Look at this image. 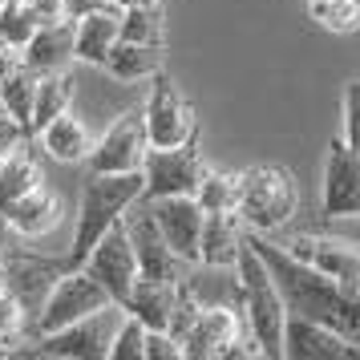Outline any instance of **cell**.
<instances>
[{"label":"cell","instance_id":"1","mask_svg":"<svg viewBox=\"0 0 360 360\" xmlns=\"http://www.w3.org/2000/svg\"><path fill=\"white\" fill-rule=\"evenodd\" d=\"M247 243L255 247V255L267 263V271H271L279 295H283V308L292 316H308L316 324L336 328L348 344H356L360 352V295L336 288L328 276H320L316 267L288 255L279 243H267V235L247 231Z\"/></svg>","mask_w":360,"mask_h":360},{"label":"cell","instance_id":"2","mask_svg":"<svg viewBox=\"0 0 360 360\" xmlns=\"http://www.w3.org/2000/svg\"><path fill=\"white\" fill-rule=\"evenodd\" d=\"M235 214L255 235H276L300 214V186L279 162H259L235 174Z\"/></svg>","mask_w":360,"mask_h":360},{"label":"cell","instance_id":"3","mask_svg":"<svg viewBox=\"0 0 360 360\" xmlns=\"http://www.w3.org/2000/svg\"><path fill=\"white\" fill-rule=\"evenodd\" d=\"M235 276H239V311H243L247 336L255 340L259 356L279 360L283 356V320H288V308H283V295H279L267 263L255 255V247L247 239H243L239 259H235Z\"/></svg>","mask_w":360,"mask_h":360},{"label":"cell","instance_id":"4","mask_svg":"<svg viewBox=\"0 0 360 360\" xmlns=\"http://www.w3.org/2000/svg\"><path fill=\"white\" fill-rule=\"evenodd\" d=\"M134 198H142V170H130V174H98V170H89L85 174L82 198H77V227H73L65 267H82L89 247L122 219V211Z\"/></svg>","mask_w":360,"mask_h":360},{"label":"cell","instance_id":"5","mask_svg":"<svg viewBox=\"0 0 360 360\" xmlns=\"http://www.w3.org/2000/svg\"><path fill=\"white\" fill-rule=\"evenodd\" d=\"M101 308H114L110 292H105L85 267H69V271H61V276L53 279L45 300L37 304L33 336L57 332V328H65V324H77V320H85V316H94V311H101Z\"/></svg>","mask_w":360,"mask_h":360},{"label":"cell","instance_id":"6","mask_svg":"<svg viewBox=\"0 0 360 360\" xmlns=\"http://www.w3.org/2000/svg\"><path fill=\"white\" fill-rule=\"evenodd\" d=\"M150 82L154 85H150L146 101H142V122H146L150 150H170V146H182V142H198L195 105L186 101L179 82L170 73H162V69Z\"/></svg>","mask_w":360,"mask_h":360},{"label":"cell","instance_id":"7","mask_svg":"<svg viewBox=\"0 0 360 360\" xmlns=\"http://www.w3.org/2000/svg\"><path fill=\"white\" fill-rule=\"evenodd\" d=\"M122 308H101L94 316H85L77 324H65L57 332L33 336L37 348H29V356H49V360H101L110 352V336H114Z\"/></svg>","mask_w":360,"mask_h":360},{"label":"cell","instance_id":"8","mask_svg":"<svg viewBox=\"0 0 360 360\" xmlns=\"http://www.w3.org/2000/svg\"><path fill=\"white\" fill-rule=\"evenodd\" d=\"M146 122H142V105H130L105 126L98 142L89 146V158L85 166L98 170V174H130V170H142V158H146Z\"/></svg>","mask_w":360,"mask_h":360},{"label":"cell","instance_id":"9","mask_svg":"<svg viewBox=\"0 0 360 360\" xmlns=\"http://www.w3.org/2000/svg\"><path fill=\"white\" fill-rule=\"evenodd\" d=\"M122 227H126V235H130V243H134L138 276H146V279H170V283H182V279L191 276V267H195V263L179 259V255L166 247V239L158 235V227H154L150 211H146V207H138V198H134L130 207L122 211Z\"/></svg>","mask_w":360,"mask_h":360},{"label":"cell","instance_id":"10","mask_svg":"<svg viewBox=\"0 0 360 360\" xmlns=\"http://www.w3.org/2000/svg\"><path fill=\"white\" fill-rule=\"evenodd\" d=\"M202 174H207V166L195 154V142H182V146L170 150H146V158H142V198L195 195Z\"/></svg>","mask_w":360,"mask_h":360},{"label":"cell","instance_id":"11","mask_svg":"<svg viewBox=\"0 0 360 360\" xmlns=\"http://www.w3.org/2000/svg\"><path fill=\"white\" fill-rule=\"evenodd\" d=\"M247 336V324H243V311L235 304H198L195 320L186 324L182 332V356L191 360H223L231 344Z\"/></svg>","mask_w":360,"mask_h":360},{"label":"cell","instance_id":"12","mask_svg":"<svg viewBox=\"0 0 360 360\" xmlns=\"http://www.w3.org/2000/svg\"><path fill=\"white\" fill-rule=\"evenodd\" d=\"M82 267L110 292V300H114L117 308L126 304L134 279H138V259H134V243H130V235H126V227H122V219L89 247V255L82 259Z\"/></svg>","mask_w":360,"mask_h":360},{"label":"cell","instance_id":"13","mask_svg":"<svg viewBox=\"0 0 360 360\" xmlns=\"http://www.w3.org/2000/svg\"><path fill=\"white\" fill-rule=\"evenodd\" d=\"M150 211L158 235L179 259L198 267V235H202V207L195 195H166V198H138Z\"/></svg>","mask_w":360,"mask_h":360},{"label":"cell","instance_id":"14","mask_svg":"<svg viewBox=\"0 0 360 360\" xmlns=\"http://www.w3.org/2000/svg\"><path fill=\"white\" fill-rule=\"evenodd\" d=\"M283 251L316 267L336 288L360 295V247L344 243V239H324V235H295L292 243H283Z\"/></svg>","mask_w":360,"mask_h":360},{"label":"cell","instance_id":"15","mask_svg":"<svg viewBox=\"0 0 360 360\" xmlns=\"http://www.w3.org/2000/svg\"><path fill=\"white\" fill-rule=\"evenodd\" d=\"M320 211L328 219H352V214H360V154H352L340 138L328 146V158H324V198H320Z\"/></svg>","mask_w":360,"mask_h":360},{"label":"cell","instance_id":"16","mask_svg":"<svg viewBox=\"0 0 360 360\" xmlns=\"http://www.w3.org/2000/svg\"><path fill=\"white\" fill-rule=\"evenodd\" d=\"M283 356L292 360H360L356 344H348L328 324H316L308 316H292L283 320Z\"/></svg>","mask_w":360,"mask_h":360},{"label":"cell","instance_id":"17","mask_svg":"<svg viewBox=\"0 0 360 360\" xmlns=\"http://www.w3.org/2000/svg\"><path fill=\"white\" fill-rule=\"evenodd\" d=\"M179 295H182V283L138 276L130 295H126V304H122V311H130L134 320L142 328H150V332H170V320L179 311Z\"/></svg>","mask_w":360,"mask_h":360},{"label":"cell","instance_id":"18","mask_svg":"<svg viewBox=\"0 0 360 360\" xmlns=\"http://www.w3.org/2000/svg\"><path fill=\"white\" fill-rule=\"evenodd\" d=\"M61 214H65L61 211V198L53 195L45 182L33 186V191H25V195H17V198H8V202L0 207V219L17 231V235H25V239L49 235V231L61 223Z\"/></svg>","mask_w":360,"mask_h":360},{"label":"cell","instance_id":"19","mask_svg":"<svg viewBox=\"0 0 360 360\" xmlns=\"http://www.w3.org/2000/svg\"><path fill=\"white\" fill-rule=\"evenodd\" d=\"M243 239H247V227L239 223L235 211H207L202 214V235H198V263L235 271Z\"/></svg>","mask_w":360,"mask_h":360},{"label":"cell","instance_id":"20","mask_svg":"<svg viewBox=\"0 0 360 360\" xmlns=\"http://www.w3.org/2000/svg\"><path fill=\"white\" fill-rule=\"evenodd\" d=\"M117 20H122V4H101L89 17L73 25V61L85 65H101L105 53L117 45Z\"/></svg>","mask_w":360,"mask_h":360},{"label":"cell","instance_id":"21","mask_svg":"<svg viewBox=\"0 0 360 360\" xmlns=\"http://www.w3.org/2000/svg\"><path fill=\"white\" fill-rule=\"evenodd\" d=\"M37 142H41V150L49 154L53 162H65V166H77L89 158V146H94V134H89V126H85L77 114H57L53 122H45L41 130L33 134Z\"/></svg>","mask_w":360,"mask_h":360},{"label":"cell","instance_id":"22","mask_svg":"<svg viewBox=\"0 0 360 360\" xmlns=\"http://www.w3.org/2000/svg\"><path fill=\"white\" fill-rule=\"evenodd\" d=\"M33 73H57V69L73 65V25L69 20H53V25H37L29 45L17 53Z\"/></svg>","mask_w":360,"mask_h":360},{"label":"cell","instance_id":"23","mask_svg":"<svg viewBox=\"0 0 360 360\" xmlns=\"http://www.w3.org/2000/svg\"><path fill=\"white\" fill-rule=\"evenodd\" d=\"M41 162H37L33 146H29V138H20L17 146H8L0 154V207L8 202V198L25 195V191H33L41 186Z\"/></svg>","mask_w":360,"mask_h":360},{"label":"cell","instance_id":"24","mask_svg":"<svg viewBox=\"0 0 360 360\" xmlns=\"http://www.w3.org/2000/svg\"><path fill=\"white\" fill-rule=\"evenodd\" d=\"M101 69L117 77V82H150L162 69V49L158 45H134V41H117L114 49L105 53Z\"/></svg>","mask_w":360,"mask_h":360},{"label":"cell","instance_id":"25","mask_svg":"<svg viewBox=\"0 0 360 360\" xmlns=\"http://www.w3.org/2000/svg\"><path fill=\"white\" fill-rule=\"evenodd\" d=\"M73 105V73L57 69V73H41L33 94V110H29V138H33L45 122H53L57 114H65Z\"/></svg>","mask_w":360,"mask_h":360},{"label":"cell","instance_id":"26","mask_svg":"<svg viewBox=\"0 0 360 360\" xmlns=\"http://www.w3.org/2000/svg\"><path fill=\"white\" fill-rule=\"evenodd\" d=\"M37 77L41 73H33L25 61H17V65L0 77V114H8L13 122H20L25 134H29V110H33Z\"/></svg>","mask_w":360,"mask_h":360},{"label":"cell","instance_id":"27","mask_svg":"<svg viewBox=\"0 0 360 360\" xmlns=\"http://www.w3.org/2000/svg\"><path fill=\"white\" fill-rule=\"evenodd\" d=\"M117 41H134V45H158V49H166V20H162V8H134V4H122Z\"/></svg>","mask_w":360,"mask_h":360},{"label":"cell","instance_id":"28","mask_svg":"<svg viewBox=\"0 0 360 360\" xmlns=\"http://www.w3.org/2000/svg\"><path fill=\"white\" fill-rule=\"evenodd\" d=\"M308 13L324 33L336 37L360 33V0H316V4H308Z\"/></svg>","mask_w":360,"mask_h":360},{"label":"cell","instance_id":"29","mask_svg":"<svg viewBox=\"0 0 360 360\" xmlns=\"http://www.w3.org/2000/svg\"><path fill=\"white\" fill-rule=\"evenodd\" d=\"M33 33H37V17L29 13V4L25 0H0V41L20 53Z\"/></svg>","mask_w":360,"mask_h":360},{"label":"cell","instance_id":"30","mask_svg":"<svg viewBox=\"0 0 360 360\" xmlns=\"http://www.w3.org/2000/svg\"><path fill=\"white\" fill-rule=\"evenodd\" d=\"M198 207L207 211H235V174H219V170H207L202 182H198Z\"/></svg>","mask_w":360,"mask_h":360},{"label":"cell","instance_id":"31","mask_svg":"<svg viewBox=\"0 0 360 360\" xmlns=\"http://www.w3.org/2000/svg\"><path fill=\"white\" fill-rule=\"evenodd\" d=\"M142 344H146V328L134 320L130 311H122L114 336H110V360H142Z\"/></svg>","mask_w":360,"mask_h":360},{"label":"cell","instance_id":"32","mask_svg":"<svg viewBox=\"0 0 360 360\" xmlns=\"http://www.w3.org/2000/svg\"><path fill=\"white\" fill-rule=\"evenodd\" d=\"M340 142L360 154V77H348L340 94Z\"/></svg>","mask_w":360,"mask_h":360},{"label":"cell","instance_id":"33","mask_svg":"<svg viewBox=\"0 0 360 360\" xmlns=\"http://www.w3.org/2000/svg\"><path fill=\"white\" fill-rule=\"evenodd\" d=\"M25 320H29V308H25L17 295L4 288V292H0V340H4V344L20 340V332H25Z\"/></svg>","mask_w":360,"mask_h":360},{"label":"cell","instance_id":"34","mask_svg":"<svg viewBox=\"0 0 360 360\" xmlns=\"http://www.w3.org/2000/svg\"><path fill=\"white\" fill-rule=\"evenodd\" d=\"M142 360H182V340L174 332H150L142 344Z\"/></svg>","mask_w":360,"mask_h":360},{"label":"cell","instance_id":"35","mask_svg":"<svg viewBox=\"0 0 360 360\" xmlns=\"http://www.w3.org/2000/svg\"><path fill=\"white\" fill-rule=\"evenodd\" d=\"M94 8H101V0H61V20L77 25L82 17H89Z\"/></svg>","mask_w":360,"mask_h":360},{"label":"cell","instance_id":"36","mask_svg":"<svg viewBox=\"0 0 360 360\" xmlns=\"http://www.w3.org/2000/svg\"><path fill=\"white\" fill-rule=\"evenodd\" d=\"M29 4V13L37 17V25H53V20H61V0H25Z\"/></svg>","mask_w":360,"mask_h":360},{"label":"cell","instance_id":"37","mask_svg":"<svg viewBox=\"0 0 360 360\" xmlns=\"http://www.w3.org/2000/svg\"><path fill=\"white\" fill-rule=\"evenodd\" d=\"M20 138H29V134H25V126H20V122H13L8 114H0V154H4L8 146H17Z\"/></svg>","mask_w":360,"mask_h":360},{"label":"cell","instance_id":"38","mask_svg":"<svg viewBox=\"0 0 360 360\" xmlns=\"http://www.w3.org/2000/svg\"><path fill=\"white\" fill-rule=\"evenodd\" d=\"M20 57H17V49H8V45H4V41H0V77H4V73H8V69L17 65Z\"/></svg>","mask_w":360,"mask_h":360},{"label":"cell","instance_id":"39","mask_svg":"<svg viewBox=\"0 0 360 360\" xmlns=\"http://www.w3.org/2000/svg\"><path fill=\"white\" fill-rule=\"evenodd\" d=\"M101 4H122V0H101Z\"/></svg>","mask_w":360,"mask_h":360},{"label":"cell","instance_id":"40","mask_svg":"<svg viewBox=\"0 0 360 360\" xmlns=\"http://www.w3.org/2000/svg\"><path fill=\"white\" fill-rule=\"evenodd\" d=\"M0 292H4V276H0Z\"/></svg>","mask_w":360,"mask_h":360}]
</instances>
